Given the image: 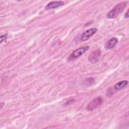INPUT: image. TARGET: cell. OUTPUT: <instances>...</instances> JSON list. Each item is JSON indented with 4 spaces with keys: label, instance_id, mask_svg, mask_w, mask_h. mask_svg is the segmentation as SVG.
<instances>
[{
    "label": "cell",
    "instance_id": "obj_1",
    "mask_svg": "<svg viewBox=\"0 0 129 129\" xmlns=\"http://www.w3.org/2000/svg\"><path fill=\"white\" fill-rule=\"evenodd\" d=\"M127 4L126 2H122L115 5L113 8L108 13L107 18L113 19L116 17L119 14L122 12Z\"/></svg>",
    "mask_w": 129,
    "mask_h": 129
},
{
    "label": "cell",
    "instance_id": "obj_2",
    "mask_svg": "<svg viewBox=\"0 0 129 129\" xmlns=\"http://www.w3.org/2000/svg\"><path fill=\"white\" fill-rule=\"evenodd\" d=\"M103 99L101 97H97L91 100L87 105V109L89 111L94 110L98 108L102 103Z\"/></svg>",
    "mask_w": 129,
    "mask_h": 129
},
{
    "label": "cell",
    "instance_id": "obj_3",
    "mask_svg": "<svg viewBox=\"0 0 129 129\" xmlns=\"http://www.w3.org/2000/svg\"><path fill=\"white\" fill-rule=\"evenodd\" d=\"M89 46H84L79 47L76 50H75L70 55L69 60H74L75 59L80 56H81L82 54H83L88 49H89Z\"/></svg>",
    "mask_w": 129,
    "mask_h": 129
},
{
    "label": "cell",
    "instance_id": "obj_4",
    "mask_svg": "<svg viewBox=\"0 0 129 129\" xmlns=\"http://www.w3.org/2000/svg\"><path fill=\"white\" fill-rule=\"evenodd\" d=\"M100 51L99 50H95L92 51L88 57V60L91 63H95L98 61L100 56Z\"/></svg>",
    "mask_w": 129,
    "mask_h": 129
},
{
    "label": "cell",
    "instance_id": "obj_5",
    "mask_svg": "<svg viewBox=\"0 0 129 129\" xmlns=\"http://www.w3.org/2000/svg\"><path fill=\"white\" fill-rule=\"evenodd\" d=\"M97 31V28H92L86 30L82 35L81 40L82 41H86L88 40L91 36L94 35Z\"/></svg>",
    "mask_w": 129,
    "mask_h": 129
},
{
    "label": "cell",
    "instance_id": "obj_6",
    "mask_svg": "<svg viewBox=\"0 0 129 129\" xmlns=\"http://www.w3.org/2000/svg\"><path fill=\"white\" fill-rule=\"evenodd\" d=\"M64 3L63 1H52L46 5L45 7L46 10H50L57 8L64 5Z\"/></svg>",
    "mask_w": 129,
    "mask_h": 129
},
{
    "label": "cell",
    "instance_id": "obj_7",
    "mask_svg": "<svg viewBox=\"0 0 129 129\" xmlns=\"http://www.w3.org/2000/svg\"><path fill=\"white\" fill-rule=\"evenodd\" d=\"M118 42V39L116 37L111 38L108 40L105 44V48L107 49H110L114 48Z\"/></svg>",
    "mask_w": 129,
    "mask_h": 129
},
{
    "label": "cell",
    "instance_id": "obj_8",
    "mask_svg": "<svg viewBox=\"0 0 129 129\" xmlns=\"http://www.w3.org/2000/svg\"><path fill=\"white\" fill-rule=\"evenodd\" d=\"M127 84H128L127 81L123 80L116 83L114 86V88L116 90H120L123 88H124L125 87H126Z\"/></svg>",
    "mask_w": 129,
    "mask_h": 129
},
{
    "label": "cell",
    "instance_id": "obj_9",
    "mask_svg": "<svg viewBox=\"0 0 129 129\" xmlns=\"http://www.w3.org/2000/svg\"><path fill=\"white\" fill-rule=\"evenodd\" d=\"M6 39H7V35H6V34L2 35V36H1V43H2V42H3V41L5 40Z\"/></svg>",
    "mask_w": 129,
    "mask_h": 129
},
{
    "label": "cell",
    "instance_id": "obj_10",
    "mask_svg": "<svg viewBox=\"0 0 129 129\" xmlns=\"http://www.w3.org/2000/svg\"><path fill=\"white\" fill-rule=\"evenodd\" d=\"M124 16H125V18H128V10H127V11L126 12V13H125V15H124Z\"/></svg>",
    "mask_w": 129,
    "mask_h": 129
},
{
    "label": "cell",
    "instance_id": "obj_11",
    "mask_svg": "<svg viewBox=\"0 0 129 129\" xmlns=\"http://www.w3.org/2000/svg\"><path fill=\"white\" fill-rule=\"evenodd\" d=\"M4 104H5V103L3 102L1 103V108H2L3 107V106L4 105Z\"/></svg>",
    "mask_w": 129,
    "mask_h": 129
}]
</instances>
